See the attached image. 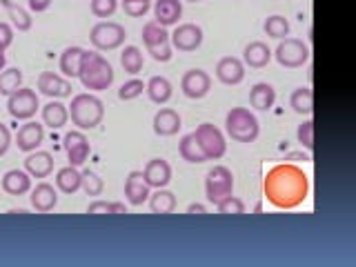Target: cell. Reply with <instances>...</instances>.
Here are the masks:
<instances>
[{
    "label": "cell",
    "mask_w": 356,
    "mask_h": 267,
    "mask_svg": "<svg viewBox=\"0 0 356 267\" xmlns=\"http://www.w3.org/2000/svg\"><path fill=\"white\" fill-rule=\"evenodd\" d=\"M265 198L278 209H294L307 198L309 178L300 167L292 163L274 165L263 183Z\"/></svg>",
    "instance_id": "6da1fadb"
},
{
    "label": "cell",
    "mask_w": 356,
    "mask_h": 267,
    "mask_svg": "<svg viewBox=\"0 0 356 267\" xmlns=\"http://www.w3.org/2000/svg\"><path fill=\"white\" fill-rule=\"evenodd\" d=\"M78 78L85 89H94V92H103L111 83H114V67L111 63L96 51H85L83 63H81V72Z\"/></svg>",
    "instance_id": "7a4b0ae2"
},
{
    "label": "cell",
    "mask_w": 356,
    "mask_h": 267,
    "mask_svg": "<svg viewBox=\"0 0 356 267\" xmlns=\"http://www.w3.org/2000/svg\"><path fill=\"white\" fill-rule=\"evenodd\" d=\"M70 109V118L78 129H94L100 125V120L105 116V105L103 100L94 94H76L72 98Z\"/></svg>",
    "instance_id": "3957f363"
},
{
    "label": "cell",
    "mask_w": 356,
    "mask_h": 267,
    "mask_svg": "<svg viewBox=\"0 0 356 267\" xmlns=\"http://www.w3.org/2000/svg\"><path fill=\"white\" fill-rule=\"evenodd\" d=\"M227 136L236 143H254L261 134L259 118L248 107H232L225 116Z\"/></svg>",
    "instance_id": "277c9868"
},
{
    "label": "cell",
    "mask_w": 356,
    "mask_h": 267,
    "mask_svg": "<svg viewBox=\"0 0 356 267\" xmlns=\"http://www.w3.org/2000/svg\"><path fill=\"white\" fill-rule=\"evenodd\" d=\"M192 134L198 140L200 149H203L207 161H218L225 156V152H227L225 134H222L216 125H211V122H200V125L196 127V131H192Z\"/></svg>",
    "instance_id": "5b68a950"
},
{
    "label": "cell",
    "mask_w": 356,
    "mask_h": 267,
    "mask_svg": "<svg viewBox=\"0 0 356 267\" xmlns=\"http://www.w3.org/2000/svg\"><path fill=\"white\" fill-rule=\"evenodd\" d=\"M125 36H127L125 27L114 20H100L92 27V31H89V40H92V44L96 49H103V51L120 47V44L125 42Z\"/></svg>",
    "instance_id": "8992f818"
},
{
    "label": "cell",
    "mask_w": 356,
    "mask_h": 267,
    "mask_svg": "<svg viewBox=\"0 0 356 267\" xmlns=\"http://www.w3.org/2000/svg\"><path fill=\"white\" fill-rule=\"evenodd\" d=\"M234 194V174L225 165H214L205 176V196L209 203H218L220 198Z\"/></svg>",
    "instance_id": "52a82bcc"
},
{
    "label": "cell",
    "mask_w": 356,
    "mask_h": 267,
    "mask_svg": "<svg viewBox=\"0 0 356 267\" xmlns=\"http://www.w3.org/2000/svg\"><path fill=\"white\" fill-rule=\"evenodd\" d=\"M272 58H276L278 65L294 70V67H300L307 63L309 47L298 38H281L276 44V49L272 51Z\"/></svg>",
    "instance_id": "ba28073f"
},
{
    "label": "cell",
    "mask_w": 356,
    "mask_h": 267,
    "mask_svg": "<svg viewBox=\"0 0 356 267\" xmlns=\"http://www.w3.org/2000/svg\"><path fill=\"white\" fill-rule=\"evenodd\" d=\"M40 107V100H38V94L33 92L29 87H20L16 89L14 94L7 96V109L9 114L18 118V120H29L36 116V111Z\"/></svg>",
    "instance_id": "9c48e42d"
},
{
    "label": "cell",
    "mask_w": 356,
    "mask_h": 267,
    "mask_svg": "<svg viewBox=\"0 0 356 267\" xmlns=\"http://www.w3.org/2000/svg\"><path fill=\"white\" fill-rule=\"evenodd\" d=\"M170 42L178 51H194L203 44V29L194 22H183V25H176V29L170 33Z\"/></svg>",
    "instance_id": "30bf717a"
},
{
    "label": "cell",
    "mask_w": 356,
    "mask_h": 267,
    "mask_svg": "<svg viewBox=\"0 0 356 267\" xmlns=\"http://www.w3.org/2000/svg\"><path fill=\"white\" fill-rule=\"evenodd\" d=\"M63 147H65V154H67V161H70V165H74V167H81L87 161L89 152H92L83 129L67 131L65 138H63Z\"/></svg>",
    "instance_id": "8fae6325"
},
{
    "label": "cell",
    "mask_w": 356,
    "mask_h": 267,
    "mask_svg": "<svg viewBox=\"0 0 356 267\" xmlns=\"http://www.w3.org/2000/svg\"><path fill=\"white\" fill-rule=\"evenodd\" d=\"M181 89H183V94L187 98H192V100H200V98H205L209 94V89H211V78L207 72L203 70H189L183 74L181 78Z\"/></svg>",
    "instance_id": "7c38bea8"
},
{
    "label": "cell",
    "mask_w": 356,
    "mask_h": 267,
    "mask_svg": "<svg viewBox=\"0 0 356 267\" xmlns=\"http://www.w3.org/2000/svg\"><path fill=\"white\" fill-rule=\"evenodd\" d=\"M72 89H74L72 83L60 74L42 72L38 76V92L49 98H67V96H72Z\"/></svg>",
    "instance_id": "4fadbf2b"
},
{
    "label": "cell",
    "mask_w": 356,
    "mask_h": 267,
    "mask_svg": "<svg viewBox=\"0 0 356 267\" xmlns=\"http://www.w3.org/2000/svg\"><path fill=\"white\" fill-rule=\"evenodd\" d=\"M216 78L222 85H238L245 78V63L236 56H222L216 63Z\"/></svg>",
    "instance_id": "5bb4252c"
},
{
    "label": "cell",
    "mask_w": 356,
    "mask_h": 267,
    "mask_svg": "<svg viewBox=\"0 0 356 267\" xmlns=\"http://www.w3.org/2000/svg\"><path fill=\"white\" fill-rule=\"evenodd\" d=\"M44 140V127L40 125V122L36 120H27L25 125H20L18 134H16V145H18V149L22 152H33V149H38V145Z\"/></svg>",
    "instance_id": "9a60e30c"
},
{
    "label": "cell",
    "mask_w": 356,
    "mask_h": 267,
    "mask_svg": "<svg viewBox=\"0 0 356 267\" xmlns=\"http://www.w3.org/2000/svg\"><path fill=\"white\" fill-rule=\"evenodd\" d=\"M29 203H31L33 209L40 211V214H47V211H51L56 205H58V192H56L54 185L42 181L36 187H31Z\"/></svg>",
    "instance_id": "2e32d148"
},
{
    "label": "cell",
    "mask_w": 356,
    "mask_h": 267,
    "mask_svg": "<svg viewBox=\"0 0 356 267\" xmlns=\"http://www.w3.org/2000/svg\"><path fill=\"white\" fill-rule=\"evenodd\" d=\"M154 131L159 134V136H174L178 134V129L183 127V120H181V114H178L176 109L172 107H163L154 114Z\"/></svg>",
    "instance_id": "e0dca14e"
},
{
    "label": "cell",
    "mask_w": 356,
    "mask_h": 267,
    "mask_svg": "<svg viewBox=\"0 0 356 267\" xmlns=\"http://www.w3.org/2000/svg\"><path fill=\"white\" fill-rule=\"evenodd\" d=\"M145 181H147L149 187L159 189V187H167L172 181V165L165 159H152L143 170Z\"/></svg>",
    "instance_id": "ac0fdd59"
},
{
    "label": "cell",
    "mask_w": 356,
    "mask_h": 267,
    "mask_svg": "<svg viewBox=\"0 0 356 267\" xmlns=\"http://www.w3.org/2000/svg\"><path fill=\"white\" fill-rule=\"evenodd\" d=\"M149 189L152 187L147 185V181H145L143 172L134 170V172L127 174V178H125V198L129 200V205H143L152 194Z\"/></svg>",
    "instance_id": "d6986e66"
},
{
    "label": "cell",
    "mask_w": 356,
    "mask_h": 267,
    "mask_svg": "<svg viewBox=\"0 0 356 267\" xmlns=\"http://www.w3.org/2000/svg\"><path fill=\"white\" fill-rule=\"evenodd\" d=\"M183 16V0H154V20L163 27L178 25Z\"/></svg>",
    "instance_id": "ffe728a7"
},
{
    "label": "cell",
    "mask_w": 356,
    "mask_h": 267,
    "mask_svg": "<svg viewBox=\"0 0 356 267\" xmlns=\"http://www.w3.org/2000/svg\"><path fill=\"white\" fill-rule=\"evenodd\" d=\"M25 172L31 178H47L54 172V156L44 149H33L25 159Z\"/></svg>",
    "instance_id": "44dd1931"
},
{
    "label": "cell",
    "mask_w": 356,
    "mask_h": 267,
    "mask_svg": "<svg viewBox=\"0 0 356 267\" xmlns=\"http://www.w3.org/2000/svg\"><path fill=\"white\" fill-rule=\"evenodd\" d=\"M0 185L11 196H22L31 192V176L25 170H9L0 178Z\"/></svg>",
    "instance_id": "7402d4cb"
},
{
    "label": "cell",
    "mask_w": 356,
    "mask_h": 267,
    "mask_svg": "<svg viewBox=\"0 0 356 267\" xmlns=\"http://www.w3.org/2000/svg\"><path fill=\"white\" fill-rule=\"evenodd\" d=\"M272 60V49L267 47V42L263 40H252L245 44L243 49V63L254 67V70H261V67H265L267 63Z\"/></svg>",
    "instance_id": "603a6c76"
},
{
    "label": "cell",
    "mask_w": 356,
    "mask_h": 267,
    "mask_svg": "<svg viewBox=\"0 0 356 267\" xmlns=\"http://www.w3.org/2000/svg\"><path fill=\"white\" fill-rule=\"evenodd\" d=\"M276 103V89L270 83H256L250 89V105L259 111H270Z\"/></svg>",
    "instance_id": "cb8c5ba5"
},
{
    "label": "cell",
    "mask_w": 356,
    "mask_h": 267,
    "mask_svg": "<svg viewBox=\"0 0 356 267\" xmlns=\"http://www.w3.org/2000/svg\"><path fill=\"white\" fill-rule=\"evenodd\" d=\"M67 120H70V109H67V105H63L60 100L51 98L49 103L42 107V122L44 125H49L51 129L65 127Z\"/></svg>",
    "instance_id": "d4e9b609"
},
{
    "label": "cell",
    "mask_w": 356,
    "mask_h": 267,
    "mask_svg": "<svg viewBox=\"0 0 356 267\" xmlns=\"http://www.w3.org/2000/svg\"><path fill=\"white\" fill-rule=\"evenodd\" d=\"M145 92H147L149 100L156 105H165L167 100L172 98L174 94V87L172 83L167 81L165 76H152L147 83H145Z\"/></svg>",
    "instance_id": "484cf974"
},
{
    "label": "cell",
    "mask_w": 356,
    "mask_h": 267,
    "mask_svg": "<svg viewBox=\"0 0 356 267\" xmlns=\"http://www.w3.org/2000/svg\"><path fill=\"white\" fill-rule=\"evenodd\" d=\"M149 209L152 214H161V216H167L172 214V211L176 209V196L174 192H170V189L165 187H159L154 194H149Z\"/></svg>",
    "instance_id": "4316f807"
},
{
    "label": "cell",
    "mask_w": 356,
    "mask_h": 267,
    "mask_svg": "<svg viewBox=\"0 0 356 267\" xmlns=\"http://www.w3.org/2000/svg\"><path fill=\"white\" fill-rule=\"evenodd\" d=\"M56 189H60L63 194H74L81 189V172L74 165L60 167L56 172Z\"/></svg>",
    "instance_id": "83f0119b"
},
{
    "label": "cell",
    "mask_w": 356,
    "mask_h": 267,
    "mask_svg": "<svg viewBox=\"0 0 356 267\" xmlns=\"http://www.w3.org/2000/svg\"><path fill=\"white\" fill-rule=\"evenodd\" d=\"M289 107H292L298 116H312L314 111V94L309 87H296L292 96H289Z\"/></svg>",
    "instance_id": "f1b7e54d"
},
{
    "label": "cell",
    "mask_w": 356,
    "mask_h": 267,
    "mask_svg": "<svg viewBox=\"0 0 356 267\" xmlns=\"http://www.w3.org/2000/svg\"><path fill=\"white\" fill-rule=\"evenodd\" d=\"M85 49L78 47V44H72L60 54V72L70 78H76L78 72H81V63H83Z\"/></svg>",
    "instance_id": "f546056e"
},
{
    "label": "cell",
    "mask_w": 356,
    "mask_h": 267,
    "mask_svg": "<svg viewBox=\"0 0 356 267\" xmlns=\"http://www.w3.org/2000/svg\"><path fill=\"white\" fill-rule=\"evenodd\" d=\"M178 152H181V156L187 161V163H205V154L203 149H200L198 140L194 138V134H185V136L181 138V143H178Z\"/></svg>",
    "instance_id": "4dcf8cb0"
},
{
    "label": "cell",
    "mask_w": 356,
    "mask_h": 267,
    "mask_svg": "<svg viewBox=\"0 0 356 267\" xmlns=\"http://www.w3.org/2000/svg\"><path fill=\"white\" fill-rule=\"evenodd\" d=\"M143 42H145V47H154V44L170 42V31H167V27L159 25L156 20L145 22V25H143Z\"/></svg>",
    "instance_id": "1f68e13d"
},
{
    "label": "cell",
    "mask_w": 356,
    "mask_h": 267,
    "mask_svg": "<svg viewBox=\"0 0 356 267\" xmlns=\"http://www.w3.org/2000/svg\"><path fill=\"white\" fill-rule=\"evenodd\" d=\"M143 63H145L143 51L136 47V44H127V47L122 49V54H120V65H122V70H125L127 74L136 76L143 70Z\"/></svg>",
    "instance_id": "d6a6232c"
},
{
    "label": "cell",
    "mask_w": 356,
    "mask_h": 267,
    "mask_svg": "<svg viewBox=\"0 0 356 267\" xmlns=\"http://www.w3.org/2000/svg\"><path fill=\"white\" fill-rule=\"evenodd\" d=\"M3 3V7L7 9V14L11 18V25H14L18 31H27L31 29V16H29V11L27 9H22L20 5L16 3H11V0H0Z\"/></svg>",
    "instance_id": "836d02e7"
},
{
    "label": "cell",
    "mask_w": 356,
    "mask_h": 267,
    "mask_svg": "<svg viewBox=\"0 0 356 267\" xmlns=\"http://www.w3.org/2000/svg\"><path fill=\"white\" fill-rule=\"evenodd\" d=\"M20 87H22V72L18 67H7V70L0 72V94L9 96Z\"/></svg>",
    "instance_id": "e575fe53"
},
{
    "label": "cell",
    "mask_w": 356,
    "mask_h": 267,
    "mask_svg": "<svg viewBox=\"0 0 356 267\" xmlns=\"http://www.w3.org/2000/svg\"><path fill=\"white\" fill-rule=\"evenodd\" d=\"M265 33L270 38H276V40H281V38H287L289 36V20L281 14H274L265 20V25H263Z\"/></svg>",
    "instance_id": "d590c367"
},
{
    "label": "cell",
    "mask_w": 356,
    "mask_h": 267,
    "mask_svg": "<svg viewBox=\"0 0 356 267\" xmlns=\"http://www.w3.org/2000/svg\"><path fill=\"white\" fill-rule=\"evenodd\" d=\"M87 214H127L125 203H116V200H94L87 207Z\"/></svg>",
    "instance_id": "8d00e7d4"
},
{
    "label": "cell",
    "mask_w": 356,
    "mask_h": 267,
    "mask_svg": "<svg viewBox=\"0 0 356 267\" xmlns=\"http://www.w3.org/2000/svg\"><path fill=\"white\" fill-rule=\"evenodd\" d=\"M81 187L85 189L87 196H100V194H103V189H105V183L96 172L85 170V172H81Z\"/></svg>",
    "instance_id": "74e56055"
},
{
    "label": "cell",
    "mask_w": 356,
    "mask_h": 267,
    "mask_svg": "<svg viewBox=\"0 0 356 267\" xmlns=\"http://www.w3.org/2000/svg\"><path fill=\"white\" fill-rule=\"evenodd\" d=\"M216 209H218V214H232V216H238V214H245V203L238 198V196H225V198H220L218 203H216Z\"/></svg>",
    "instance_id": "f35d334b"
},
{
    "label": "cell",
    "mask_w": 356,
    "mask_h": 267,
    "mask_svg": "<svg viewBox=\"0 0 356 267\" xmlns=\"http://www.w3.org/2000/svg\"><path fill=\"white\" fill-rule=\"evenodd\" d=\"M296 138H298V143L303 145L307 152L314 149V120L305 118L303 122H300L298 129H296Z\"/></svg>",
    "instance_id": "ab89813d"
},
{
    "label": "cell",
    "mask_w": 356,
    "mask_h": 267,
    "mask_svg": "<svg viewBox=\"0 0 356 267\" xmlns=\"http://www.w3.org/2000/svg\"><path fill=\"white\" fill-rule=\"evenodd\" d=\"M122 9L131 18H143L152 9V0H122Z\"/></svg>",
    "instance_id": "60d3db41"
},
{
    "label": "cell",
    "mask_w": 356,
    "mask_h": 267,
    "mask_svg": "<svg viewBox=\"0 0 356 267\" xmlns=\"http://www.w3.org/2000/svg\"><path fill=\"white\" fill-rule=\"evenodd\" d=\"M145 92V83L138 81V78H131V81L127 83H122L120 89H118V98L120 100H131V98H136Z\"/></svg>",
    "instance_id": "b9f144b4"
},
{
    "label": "cell",
    "mask_w": 356,
    "mask_h": 267,
    "mask_svg": "<svg viewBox=\"0 0 356 267\" xmlns=\"http://www.w3.org/2000/svg\"><path fill=\"white\" fill-rule=\"evenodd\" d=\"M92 14L96 18H109L118 9V0H92Z\"/></svg>",
    "instance_id": "7bdbcfd3"
},
{
    "label": "cell",
    "mask_w": 356,
    "mask_h": 267,
    "mask_svg": "<svg viewBox=\"0 0 356 267\" xmlns=\"http://www.w3.org/2000/svg\"><path fill=\"white\" fill-rule=\"evenodd\" d=\"M172 51H174L172 42H163V44H154V47H147V54H152V58L159 60V63L172 60V56H174Z\"/></svg>",
    "instance_id": "ee69618b"
},
{
    "label": "cell",
    "mask_w": 356,
    "mask_h": 267,
    "mask_svg": "<svg viewBox=\"0 0 356 267\" xmlns=\"http://www.w3.org/2000/svg\"><path fill=\"white\" fill-rule=\"evenodd\" d=\"M11 42H14V27H11L9 22L0 20V47L7 49Z\"/></svg>",
    "instance_id": "f6af8a7d"
},
{
    "label": "cell",
    "mask_w": 356,
    "mask_h": 267,
    "mask_svg": "<svg viewBox=\"0 0 356 267\" xmlns=\"http://www.w3.org/2000/svg\"><path fill=\"white\" fill-rule=\"evenodd\" d=\"M11 145V131L5 122H0V156H5Z\"/></svg>",
    "instance_id": "bcb514c9"
},
{
    "label": "cell",
    "mask_w": 356,
    "mask_h": 267,
    "mask_svg": "<svg viewBox=\"0 0 356 267\" xmlns=\"http://www.w3.org/2000/svg\"><path fill=\"white\" fill-rule=\"evenodd\" d=\"M27 5H29V9L31 11H44V9H49V5H51V0H27Z\"/></svg>",
    "instance_id": "7dc6e473"
},
{
    "label": "cell",
    "mask_w": 356,
    "mask_h": 267,
    "mask_svg": "<svg viewBox=\"0 0 356 267\" xmlns=\"http://www.w3.org/2000/svg\"><path fill=\"white\" fill-rule=\"evenodd\" d=\"M187 214H207V207L200 203H192L187 207Z\"/></svg>",
    "instance_id": "c3c4849f"
},
{
    "label": "cell",
    "mask_w": 356,
    "mask_h": 267,
    "mask_svg": "<svg viewBox=\"0 0 356 267\" xmlns=\"http://www.w3.org/2000/svg\"><path fill=\"white\" fill-rule=\"evenodd\" d=\"M5 65H7V54H5V49L0 47V72L5 70Z\"/></svg>",
    "instance_id": "681fc988"
},
{
    "label": "cell",
    "mask_w": 356,
    "mask_h": 267,
    "mask_svg": "<svg viewBox=\"0 0 356 267\" xmlns=\"http://www.w3.org/2000/svg\"><path fill=\"white\" fill-rule=\"evenodd\" d=\"M294 159H303V161H309V156H307V154H289V156H287V161H294Z\"/></svg>",
    "instance_id": "f907efd6"
},
{
    "label": "cell",
    "mask_w": 356,
    "mask_h": 267,
    "mask_svg": "<svg viewBox=\"0 0 356 267\" xmlns=\"http://www.w3.org/2000/svg\"><path fill=\"white\" fill-rule=\"evenodd\" d=\"M192 3H198V0H192Z\"/></svg>",
    "instance_id": "816d5d0a"
}]
</instances>
